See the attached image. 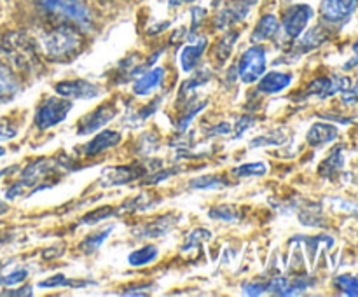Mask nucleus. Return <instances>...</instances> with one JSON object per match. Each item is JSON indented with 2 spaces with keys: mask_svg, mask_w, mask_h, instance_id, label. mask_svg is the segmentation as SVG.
Instances as JSON below:
<instances>
[{
  "mask_svg": "<svg viewBox=\"0 0 358 297\" xmlns=\"http://www.w3.org/2000/svg\"><path fill=\"white\" fill-rule=\"evenodd\" d=\"M0 49L7 56L10 65L23 73L35 72L41 65L35 44L27 34H20V31L7 34L0 42Z\"/></svg>",
  "mask_w": 358,
  "mask_h": 297,
  "instance_id": "f03ea898",
  "label": "nucleus"
},
{
  "mask_svg": "<svg viewBox=\"0 0 358 297\" xmlns=\"http://www.w3.org/2000/svg\"><path fill=\"white\" fill-rule=\"evenodd\" d=\"M184 2H194V0H184Z\"/></svg>",
  "mask_w": 358,
  "mask_h": 297,
  "instance_id": "3c124183",
  "label": "nucleus"
},
{
  "mask_svg": "<svg viewBox=\"0 0 358 297\" xmlns=\"http://www.w3.org/2000/svg\"><path fill=\"white\" fill-rule=\"evenodd\" d=\"M206 45H208V41H206L205 37H199V38L191 37V44L185 45L180 52V65L184 72H192V70L198 66Z\"/></svg>",
  "mask_w": 358,
  "mask_h": 297,
  "instance_id": "ddd939ff",
  "label": "nucleus"
},
{
  "mask_svg": "<svg viewBox=\"0 0 358 297\" xmlns=\"http://www.w3.org/2000/svg\"><path fill=\"white\" fill-rule=\"evenodd\" d=\"M266 51L262 45H254L241 55L238 73L245 84H254L266 73Z\"/></svg>",
  "mask_w": 358,
  "mask_h": 297,
  "instance_id": "39448f33",
  "label": "nucleus"
},
{
  "mask_svg": "<svg viewBox=\"0 0 358 297\" xmlns=\"http://www.w3.org/2000/svg\"><path fill=\"white\" fill-rule=\"evenodd\" d=\"M147 170L142 164H129V166H115L108 168L101 175V185H121L129 184L140 177H145Z\"/></svg>",
  "mask_w": 358,
  "mask_h": 297,
  "instance_id": "9b49d317",
  "label": "nucleus"
},
{
  "mask_svg": "<svg viewBox=\"0 0 358 297\" xmlns=\"http://www.w3.org/2000/svg\"><path fill=\"white\" fill-rule=\"evenodd\" d=\"M191 16H192V27H191V31H192V35H194L196 31H198V28L201 27V24H203V21H205V17H206V10L203 9V7H192Z\"/></svg>",
  "mask_w": 358,
  "mask_h": 297,
  "instance_id": "58836bf2",
  "label": "nucleus"
},
{
  "mask_svg": "<svg viewBox=\"0 0 358 297\" xmlns=\"http://www.w3.org/2000/svg\"><path fill=\"white\" fill-rule=\"evenodd\" d=\"M177 168H170V170H164V171H159V173H154L152 177L150 178H147V184H157V182H161V180H166V178H170L171 175H175L177 173Z\"/></svg>",
  "mask_w": 358,
  "mask_h": 297,
  "instance_id": "79ce46f5",
  "label": "nucleus"
},
{
  "mask_svg": "<svg viewBox=\"0 0 358 297\" xmlns=\"http://www.w3.org/2000/svg\"><path fill=\"white\" fill-rule=\"evenodd\" d=\"M17 135V129L7 121H0V140H10Z\"/></svg>",
  "mask_w": 358,
  "mask_h": 297,
  "instance_id": "a19ab883",
  "label": "nucleus"
},
{
  "mask_svg": "<svg viewBox=\"0 0 358 297\" xmlns=\"http://www.w3.org/2000/svg\"><path fill=\"white\" fill-rule=\"evenodd\" d=\"M343 163H345V159H343V147H336L334 152H332L331 156L320 164L318 173H320V177L324 178H331L332 175H336L339 170H341Z\"/></svg>",
  "mask_w": 358,
  "mask_h": 297,
  "instance_id": "b1692460",
  "label": "nucleus"
},
{
  "mask_svg": "<svg viewBox=\"0 0 358 297\" xmlns=\"http://www.w3.org/2000/svg\"><path fill=\"white\" fill-rule=\"evenodd\" d=\"M343 101H345V103H348V105L357 103V101H358V80H357L355 86L348 87V89L343 91Z\"/></svg>",
  "mask_w": 358,
  "mask_h": 297,
  "instance_id": "37998d69",
  "label": "nucleus"
},
{
  "mask_svg": "<svg viewBox=\"0 0 358 297\" xmlns=\"http://www.w3.org/2000/svg\"><path fill=\"white\" fill-rule=\"evenodd\" d=\"M358 9V0H322L320 16L329 24H341Z\"/></svg>",
  "mask_w": 358,
  "mask_h": 297,
  "instance_id": "0eeeda50",
  "label": "nucleus"
},
{
  "mask_svg": "<svg viewBox=\"0 0 358 297\" xmlns=\"http://www.w3.org/2000/svg\"><path fill=\"white\" fill-rule=\"evenodd\" d=\"M44 55L52 61H66L80 51L83 35L73 24H58L41 35Z\"/></svg>",
  "mask_w": 358,
  "mask_h": 297,
  "instance_id": "f257e3e1",
  "label": "nucleus"
},
{
  "mask_svg": "<svg viewBox=\"0 0 358 297\" xmlns=\"http://www.w3.org/2000/svg\"><path fill=\"white\" fill-rule=\"evenodd\" d=\"M210 219L224 220V222H233L238 219V210L233 205H219L208 212Z\"/></svg>",
  "mask_w": 358,
  "mask_h": 297,
  "instance_id": "7c9ffc66",
  "label": "nucleus"
},
{
  "mask_svg": "<svg viewBox=\"0 0 358 297\" xmlns=\"http://www.w3.org/2000/svg\"><path fill=\"white\" fill-rule=\"evenodd\" d=\"M289 138L287 135H283V131H273V133H266V135L257 136L250 142V147L257 149V147H268V145H282L285 140Z\"/></svg>",
  "mask_w": 358,
  "mask_h": 297,
  "instance_id": "c85d7f7f",
  "label": "nucleus"
},
{
  "mask_svg": "<svg viewBox=\"0 0 358 297\" xmlns=\"http://www.w3.org/2000/svg\"><path fill=\"white\" fill-rule=\"evenodd\" d=\"M350 87L348 77H318V79L311 80L310 86L304 89V98L317 96V98H329L336 93H343Z\"/></svg>",
  "mask_w": 358,
  "mask_h": 297,
  "instance_id": "1a4fd4ad",
  "label": "nucleus"
},
{
  "mask_svg": "<svg viewBox=\"0 0 358 297\" xmlns=\"http://www.w3.org/2000/svg\"><path fill=\"white\" fill-rule=\"evenodd\" d=\"M226 185L227 182L215 175H205V177H198L189 182V187L196 189V191H215V189H222Z\"/></svg>",
  "mask_w": 358,
  "mask_h": 297,
  "instance_id": "393cba45",
  "label": "nucleus"
},
{
  "mask_svg": "<svg viewBox=\"0 0 358 297\" xmlns=\"http://www.w3.org/2000/svg\"><path fill=\"white\" fill-rule=\"evenodd\" d=\"M114 231V226L107 227V229L100 231V233H94V234H90V236L86 238V240L83 241V243L79 245L80 250L84 252V254H93V252H96L98 248L103 245V241L107 240L108 236H110V233Z\"/></svg>",
  "mask_w": 358,
  "mask_h": 297,
  "instance_id": "a878e982",
  "label": "nucleus"
},
{
  "mask_svg": "<svg viewBox=\"0 0 358 297\" xmlns=\"http://www.w3.org/2000/svg\"><path fill=\"white\" fill-rule=\"evenodd\" d=\"M210 238H212V234H210L208 229H196V231H191V233L187 234V240L184 241V247H182V250H184V252L191 250V248H194L196 245L199 243V241L210 240Z\"/></svg>",
  "mask_w": 358,
  "mask_h": 297,
  "instance_id": "72a5a7b5",
  "label": "nucleus"
},
{
  "mask_svg": "<svg viewBox=\"0 0 358 297\" xmlns=\"http://www.w3.org/2000/svg\"><path fill=\"white\" fill-rule=\"evenodd\" d=\"M266 173H268V164L261 163V161H255V163H245L233 170V175L238 178L262 177V175Z\"/></svg>",
  "mask_w": 358,
  "mask_h": 297,
  "instance_id": "bb28decb",
  "label": "nucleus"
},
{
  "mask_svg": "<svg viewBox=\"0 0 358 297\" xmlns=\"http://www.w3.org/2000/svg\"><path fill=\"white\" fill-rule=\"evenodd\" d=\"M69 285H70V280H66L65 275H62V273H58V275L51 276V278L38 283L41 289H56V287H69Z\"/></svg>",
  "mask_w": 358,
  "mask_h": 297,
  "instance_id": "c9c22d12",
  "label": "nucleus"
},
{
  "mask_svg": "<svg viewBox=\"0 0 358 297\" xmlns=\"http://www.w3.org/2000/svg\"><path fill=\"white\" fill-rule=\"evenodd\" d=\"M55 91L66 100H90L101 93V87L86 79H76L58 82L55 86Z\"/></svg>",
  "mask_w": 358,
  "mask_h": 297,
  "instance_id": "6e6552de",
  "label": "nucleus"
},
{
  "mask_svg": "<svg viewBox=\"0 0 358 297\" xmlns=\"http://www.w3.org/2000/svg\"><path fill=\"white\" fill-rule=\"evenodd\" d=\"M20 91V82L7 65L0 61V101L13 98Z\"/></svg>",
  "mask_w": 358,
  "mask_h": 297,
  "instance_id": "4be33fe9",
  "label": "nucleus"
},
{
  "mask_svg": "<svg viewBox=\"0 0 358 297\" xmlns=\"http://www.w3.org/2000/svg\"><path fill=\"white\" fill-rule=\"evenodd\" d=\"M254 122H255V119L252 117V115H245V117H241L240 121H236V129H234V133H236V138H240V136L243 135L248 128H252V126H254Z\"/></svg>",
  "mask_w": 358,
  "mask_h": 297,
  "instance_id": "ea45409f",
  "label": "nucleus"
},
{
  "mask_svg": "<svg viewBox=\"0 0 358 297\" xmlns=\"http://www.w3.org/2000/svg\"><path fill=\"white\" fill-rule=\"evenodd\" d=\"M42 13L55 14L69 20L77 28L87 30L93 24V16L83 0H35Z\"/></svg>",
  "mask_w": 358,
  "mask_h": 297,
  "instance_id": "7ed1b4c3",
  "label": "nucleus"
},
{
  "mask_svg": "<svg viewBox=\"0 0 358 297\" xmlns=\"http://www.w3.org/2000/svg\"><path fill=\"white\" fill-rule=\"evenodd\" d=\"M329 37H331V30L325 28L324 24H320V27H313L311 30H308L306 34L303 35V38H301L296 49L299 52H310L313 51V49L320 48L324 42H327Z\"/></svg>",
  "mask_w": 358,
  "mask_h": 297,
  "instance_id": "412c9836",
  "label": "nucleus"
},
{
  "mask_svg": "<svg viewBox=\"0 0 358 297\" xmlns=\"http://www.w3.org/2000/svg\"><path fill=\"white\" fill-rule=\"evenodd\" d=\"M238 37H240V31H231V34H227L226 37L220 38L219 45H217V58L220 59V63H224L227 58H229Z\"/></svg>",
  "mask_w": 358,
  "mask_h": 297,
  "instance_id": "cd10ccee",
  "label": "nucleus"
},
{
  "mask_svg": "<svg viewBox=\"0 0 358 297\" xmlns=\"http://www.w3.org/2000/svg\"><path fill=\"white\" fill-rule=\"evenodd\" d=\"M159 255V250L154 245H145V247H140L136 250H133L131 254L128 255V264L133 266V268H142V266L152 264L154 261Z\"/></svg>",
  "mask_w": 358,
  "mask_h": 297,
  "instance_id": "5701e85b",
  "label": "nucleus"
},
{
  "mask_svg": "<svg viewBox=\"0 0 358 297\" xmlns=\"http://www.w3.org/2000/svg\"><path fill=\"white\" fill-rule=\"evenodd\" d=\"M205 107H206V101H203V103H199V105H194V108H189L187 114H185L184 117L180 119V122H178V129H182V131H184V129H187L189 124L192 122V119H194L196 115H198Z\"/></svg>",
  "mask_w": 358,
  "mask_h": 297,
  "instance_id": "e433bc0d",
  "label": "nucleus"
},
{
  "mask_svg": "<svg viewBox=\"0 0 358 297\" xmlns=\"http://www.w3.org/2000/svg\"><path fill=\"white\" fill-rule=\"evenodd\" d=\"M208 77H212V72H210L208 68H201V70H199V72L196 73V75L192 77L191 80L184 82V86H182V89H180L182 96H185V94H187L189 91L194 89V87H198V86H201V84L208 82Z\"/></svg>",
  "mask_w": 358,
  "mask_h": 297,
  "instance_id": "2f4dec72",
  "label": "nucleus"
},
{
  "mask_svg": "<svg viewBox=\"0 0 358 297\" xmlns=\"http://www.w3.org/2000/svg\"><path fill=\"white\" fill-rule=\"evenodd\" d=\"M250 13V2L248 0H234L229 6L224 7L222 10H219V14L215 16V28L217 30H226V28L233 27L238 21L245 20Z\"/></svg>",
  "mask_w": 358,
  "mask_h": 297,
  "instance_id": "f8f14e48",
  "label": "nucleus"
},
{
  "mask_svg": "<svg viewBox=\"0 0 358 297\" xmlns=\"http://www.w3.org/2000/svg\"><path fill=\"white\" fill-rule=\"evenodd\" d=\"M313 14H315L313 9H311L308 3H297V6L289 7L282 21L283 34H285L289 38L301 37V34L304 31L306 24L310 23Z\"/></svg>",
  "mask_w": 358,
  "mask_h": 297,
  "instance_id": "423d86ee",
  "label": "nucleus"
},
{
  "mask_svg": "<svg viewBox=\"0 0 358 297\" xmlns=\"http://www.w3.org/2000/svg\"><path fill=\"white\" fill-rule=\"evenodd\" d=\"M231 131V124L229 122H222V124H217L215 128H212L210 131V136H217V135H227Z\"/></svg>",
  "mask_w": 358,
  "mask_h": 297,
  "instance_id": "a18cd8bd",
  "label": "nucleus"
},
{
  "mask_svg": "<svg viewBox=\"0 0 358 297\" xmlns=\"http://www.w3.org/2000/svg\"><path fill=\"white\" fill-rule=\"evenodd\" d=\"M31 294H34L31 287H23L20 290H6L3 296H31Z\"/></svg>",
  "mask_w": 358,
  "mask_h": 297,
  "instance_id": "49530a36",
  "label": "nucleus"
},
{
  "mask_svg": "<svg viewBox=\"0 0 358 297\" xmlns=\"http://www.w3.org/2000/svg\"><path fill=\"white\" fill-rule=\"evenodd\" d=\"M112 213H114V210H112L110 206H101V208H96V210H93L91 213H87V215H84L83 220H80V224H86V226H93V224L101 222L103 219H108Z\"/></svg>",
  "mask_w": 358,
  "mask_h": 297,
  "instance_id": "473e14b6",
  "label": "nucleus"
},
{
  "mask_svg": "<svg viewBox=\"0 0 358 297\" xmlns=\"http://www.w3.org/2000/svg\"><path fill=\"white\" fill-rule=\"evenodd\" d=\"M72 110V103L66 98H48L44 103L38 107L37 114H35V126L38 129H49L58 126L66 119V115Z\"/></svg>",
  "mask_w": 358,
  "mask_h": 297,
  "instance_id": "20e7f679",
  "label": "nucleus"
},
{
  "mask_svg": "<svg viewBox=\"0 0 358 297\" xmlns=\"http://www.w3.org/2000/svg\"><path fill=\"white\" fill-rule=\"evenodd\" d=\"M164 75H166V70H164L163 66H156V68L142 73V75L135 80V84H133V93L138 94V96L150 94L154 89H157V87L161 86Z\"/></svg>",
  "mask_w": 358,
  "mask_h": 297,
  "instance_id": "2eb2a0df",
  "label": "nucleus"
},
{
  "mask_svg": "<svg viewBox=\"0 0 358 297\" xmlns=\"http://www.w3.org/2000/svg\"><path fill=\"white\" fill-rule=\"evenodd\" d=\"M3 154H6V150H3V149H2V147H0V157H2V156H3Z\"/></svg>",
  "mask_w": 358,
  "mask_h": 297,
  "instance_id": "8fccbe9b",
  "label": "nucleus"
},
{
  "mask_svg": "<svg viewBox=\"0 0 358 297\" xmlns=\"http://www.w3.org/2000/svg\"><path fill=\"white\" fill-rule=\"evenodd\" d=\"M7 210H9V206H7L3 201H0V215H2V213H6Z\"/></svg>",
  "mask_w": 358,
  "mask_h": 297,
  "instance_id": "de8ad7c7",
  "label": "nucleus"
},
{
  "mask_svg": "<svg viewBox=\"0 0 358 297\" xmlns=\"http://www.w3.org/2000/svg\"><path fill=\"white\" fill-rule=\"evenodd\" d=\"M115 115H117V108H115L114 105L112 103L100 105V107L94 108L93 112H90V114H86L83 119H80L79 126H77V133H79V135H91V133L98 131L101 126L110 122Z\"/></svg>",
  "mask_w": 358,
  "mask_h": 297,
  "instance_id": "9d476101",
  "label": "nucleus"
},
{
  "mask_svg": "<svg viewBox=\"0 0 358 297\" xmlns=\"http://www.w3.org/2000/svg\"><path fill=\"white\" fill-rule=\"evenodd\" d=\"M28 278V271L24 268H17L14 269V271L7 273V275H2L0 276V283L6 287H13V285H17V283L24 282V280Z\"/></svg>",
  "mask_w": 358,
  "mask_h": 297,
  "instance_id": "f704fd0d",
  "label": "nucleus"
},
{
  "mask_svg": "<svg viewBox=\"0 0 358 297\" xmlns=\"http://www.w3.org/2000/svg\"><path fill=\"white\" fill-rule=\"evenodd\" d=\"M268 292V282H250L243 285V294L247 296H261V294Z\"/></svg>",
  "mask_w": 358,
  "mask_h": 297,
  "instance_id": "4c0bfd02",
  "label": "nucleus"
},
{
  "mask_svg": "<svg viewBox=\"0 0 358 297\" xmlns=\"http://www.w3.org/2000/svg\"><path fill=\"white\" fill-rule=\"evenodd\" d=\"M334 285L346 296L358 297V280L353 275H339L334 280Z\"/></svg>",
  "mask_w": 358,
  "mask_h": 297,
  "instance_id": "c756f323",
  "label": "nucleus"
},
{
  "mask_svg": "<svg viewBox=\"0 0 358 297\" xmlns=\"http://www.w3.org/2000/svg\"><path fill=\"white\" fill-rule=\"evenodd\" d=\"M121 140L122 136L119 135L117 131H114V129H105V131L94 135V138H91L90 142L84 145V154H86V156H98V154H101L103 150L112 149V147L117 145Z\"/></svg>",
  "mask_w": 358,
  "mask_h": 297,
  "instance_id": "4468645a",
  "label": "nucleus"
},
{
  "mask_svg": "<svg viewBox=\"0 0 358 297\" xmlns=\"http://www.w3.org/2000/svg\"><path fill=\"white\" fill-rule=\"evenodd\" d=\"M182 2H184V0H168V3H170V6H180Z\"/></svg>",
  "mask_w": 358,
  "mask_h": 297,
  "instance_id": "09e8293b",
  "label": "nucleus"
},
{
  "mask_svg": "<svg viewBox=\"0 0 358 297\" xmlns=\"http://www.w3.org/2000/svg\"><path fill=\"white\" fill-rule=\"evenodd\" d=\"M355 66H358V38H357L355 44H353V58L348 59V61L345 63V66H343V68L352 70V68H355Z\"/></svg>",
  "mask_w": 358,
  "mask_h": 297,
  "instance_id": "c03bdc74",
  "label": "nucleus"
},
{
  "mask_svg": "<svg viewBox=\"0 0 358 297\" xmlns=\"http://www.w3.org/2000/svg\"><path fill=\"white\" fill-rule=\"evenodd\" d=\"M177 220L178 219H175V217H171V215L159 217V219H156L154 222H149V224H145V226L138 227V233L135 231V236H138V238L164 236V234H168L171 229H173L175 224H177Z\"/></svg>",
  "mask_w": 358,
  "mask_h": 297,
  "instance_id": "aec40b11",
  "label": "nucleus"
},
{
  "mask_svg": "<svg viewBox=\"0 0 358 297\" xmlns=\"http://www.w3.org/2000/svg\"><path fill=\"white\" fill-rule=\"evenodd\" d=\"M55 166H56L55 161L45 159V157L34 161V163H30L23 170V173H21L20 184L23 185V187H30V185H35L38 180H42V178H44L45 175L49 173V171H52V168H55Z\"/></svg>",
  "mask_w": 358,
  "mask_h": 297,
  "instance_id": "dca6fc26",
  "label": "nucleus"
},
{
  "mask_svg": "<svg viewBox=\"0 0 358 297\" xmlns=\"http://www.w3.org/2000/svg\"><path fill=\"white\" fill-rule=\"evenodd\" d=\"M339 131L336 126L325 124V122H317L310 128L306 135V142L310 143L311 147H324L327 143L334 142L338 138Z\"/></svg>",
  "mask_w": 358,
  "mask_h": 297,
  "instance_id": "a211bd4d",
  "label": "nucleus"
},
{
  "mask_svg": "<svg viewBox=\"0 0 358 297\" xmlns=\"http://www.w3.org/2000/svg\"><path fill=\"white\" fill-rule=\"evenodd\" d=\"M278 30H280L278 17H276L275 14H264V16L257 21V24H255L250 41L254 42V44L269 41V38H273L276 34H278Z\"/></svg>",
  "mask_w": 358,
  "mask_h": 297,
  "instance_id": "6ab92c4d",
  "label": "nucleus"
},
{
  "mask_svg": "<svg viewBox=\"0 0 358 297\" xmlns=\"http://www.w3.org/2000/svg\"><path fill=\"white\" fill-rule=\"evenodd\" d=\"M292 84V73L285 72H269L259 79V93L276 94L280 91L287 89Z\"/></svg>",
  "mask_w": 358,
  "mask_h": 297,
  "instance_id": "f3484780",
  "label": "nucleus"
}]
</instances>
